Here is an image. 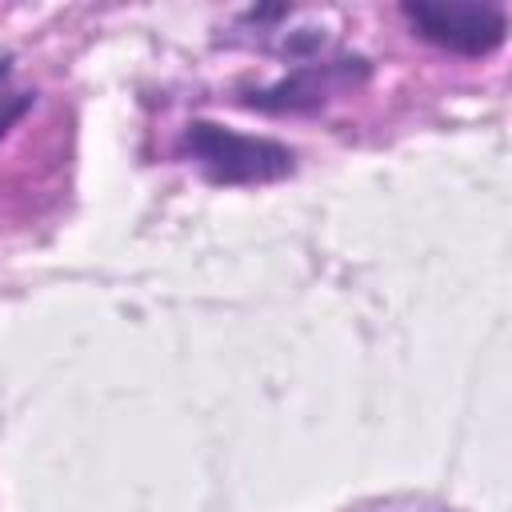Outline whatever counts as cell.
Returning a JSON list of instances; mask_svg holds the SVG:
<instances>
[{
  "label": "cell",
  "instance_id": "obj_4",
  "mask_svg": "<svg viewBox=\"0 0 512 512\" xmlns=\"http://www.w3.org/2000/svg\"><path fill=\"white\" fill-rule=\"evenodd\" d=\"M36 104V92H24L12 84V60H0V140L8 136V128Z\"/></svg>",
  "mask_w": 512,
  "mask_h": 512
},
{
  "label": "cell",
  "instance_id": "obj_3",
  "mask_svg": "<svg viewBox=\"0 0 512 512\" xmlns=\"http://www.w3.org/2000/svg\"><path fill=\"white\" fill-rule=\"evenodd\" d=\"M368 60L364 56H336V60H304L288 76H280L268 88H256L240 96L244 108L256 112H312L324 108L328 100L356 92L368 80Z\"/></svg>",
  "mask_w": 512,
  "mask_h": 512
},
{
  "label": "cell",
  "instance_id": "obj_1",
  "mask_svg": "<svg viewBox=\"0 0 512 512\" xmlns=\"http://www.w3.org/2000/svg\"><path fill=\"white\" fill-rule=\"evenodd\" d=\"M180 152L196 164L208 184L244 188V184H276L296 172V152L268 136H248L216 120H192L180 136Z\"/></svg>",
  "mask_w": 512,
  "mask_h": 512
},
{
  "label": "cell",
  "instance_id": "obj_2",
  "mask_svg": "<svg viewBox=\"0 0 512 512\" xmlns=\"http://www.w3.org/2000/svg\"><path fill=\"white\" fill-rule=\"evenodd\" d=\"M400 16L412 32L456 56H488L508 36V16L496 4L480 0H404Z\"/></svg>",
  "mask_w": 512,
  "mask_h": 512
}]
</instances>
